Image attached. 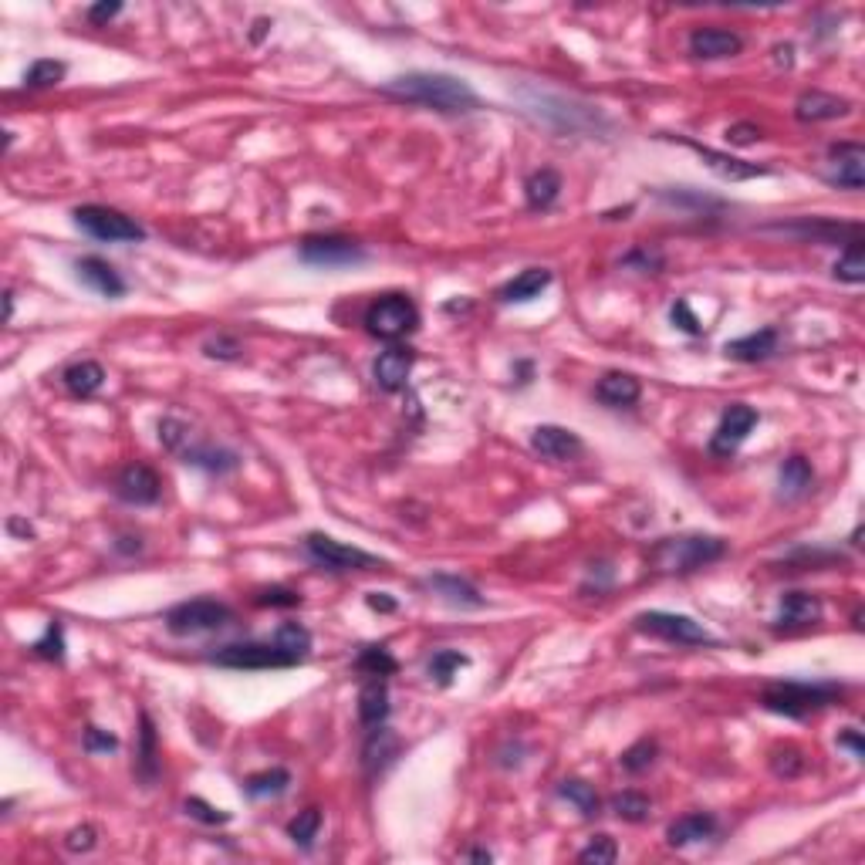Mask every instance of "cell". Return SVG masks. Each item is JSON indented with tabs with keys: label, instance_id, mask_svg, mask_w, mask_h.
<instances>
[{
	"label": "cell",
	"instance_id": "816d5d0a",
	"mask_svg": "<svg viewBox=\"0 0 865 865\" xmlns=\"http://www.w3.org/2000/svg\"><path fill=\"white\" fill-rule=\"evenodd\" d=\"M257 605H284V609H294V605H301V595L291 592V588H264V592H257Z\"/></svg>",
	"mask_w": 865,
	"mask_h": 865
},
{
	"label": "cell",
	"instance_id": "ffe728a7",
	"mask_svg": "<svg viewBox=\"0 0 865 865\" xmlns=\"http://www.w3.org/2000/svg\"><path fill=\"white\" fill-rule=\"evenodd\" d=\"M75 271H78V278H82L92 291L102 294V298H122V294H126V281H122V274L115 271L109 261H102V257H78Z\"/></svg>",
	"mask_w": 865,
	"mask_h": 865
},
{
	"label": "cell",
	"instance_id": "681fc988",
	"mask_svg": "<svg viewBox=\"0 0 865 865\" xmlns=\"http://www.w3.org/2000/svg\"><path fill=\"white\" fill-rule=\"evenodd\" d=\"M95 842H98V832L92 825H78V828H71V832L65 835V849L68 852H92Z\"/></svg>",
	"mask_w": 865,
	"mask_h": 865
},
{
	"label": "cell",
	"instance_id": "d6a6232c",
	"mask_svg": "<svg viewBox=\"0 0 865 865\" xmlns=\"http://www.w3.org/2000/svg\"><path fill=\"white\" fill-rule=\"evenodd\" d=\"M558 193H561V176L551 166L531 173L528 183H524V200H528L531 210H548L551 203L558 200Z\"/></svg>",
	"mask_w": 865,
	"mask_h": 865
},
{
	"label": "cell",
	"instance_id": "3957f363",
	"mask_svg": "<svg viewBox=\"0 0 865 865\" xmlns=\"http://www.w3.org/2000/svg\"><path fill=\"white\" fill-rule=\"evenodd\" d=\"M521 102H524V112H531L538 122H545V126L558 129V132H599V129H609V122L602 119L599 109H592V105H575L572 98L524 88Z\"/></svg>",
	"mask_w": 865,
	"mask_h": 865
},
{
	"label": "cell",
	"instance_id": "11a10c76",
	"mask_svg": "<svg viewBox=\"0 0 865 865\" xmlns=\"http://www.w3.org/2000/svg\"><path fill=\"white\" fill-rule=\"evenodd\" d=\"M838 747H845V751H852V757H855V761H862V757H865L862 730H855V727H845L842 734H838Z\"/></svg>",
	"mask_w": 865,
	"mask_h": 865
},
{
	"label": "cell",
	"instance_id": "4fadbf2b",
	"mask_svg": "<svg viewBox=\"0 0 865 865\" xmlns=\"http://www.w3.org/2000/svg\"><path fill=\"white\" fill-rule=\"evenodd\" d=\"M825 180L838 190H862L865 186V149L862 142H835L828 149Z\"/></svg>",
	"mask_w": 865,
	"mask_h": 865
},
{
	"label": "cell",
	"instance_id": "7c38bea8",
	"mask_svg": "<svg viewBox=\"0 0 865 865\" xmlns=\"http://www.w3.org/2000/svg\"><path fill=\"white\" fill-rule=\"evenodd\" d=\"M298 254H301V261L311 267H352L369 257L359 240H349V237H305Z\"/></svg>",
	"mask_w": 865,
	"mask_h": 865
},
{
	"label": "cell",
	"instance_id": "83f0119b",
	"mask_svg": "<svg viewBox=\"0 0 865 865\" xmlns=\"http://www.w3.org/2000/svg\"><path fill=\"white\" fill-rule=\"evenodd\" d=\"M548 284H551L548 267H528V271H521L514 281L504 284L501 301H507V305H528V301L541 298V291H545Z\"/></svg>",
	"mask_w": 865,
	"mask_h": 865
},
{
	"label": "cell",
	"instance_id": "44dd1931",
	"mask_svg": "<svg viewBox=\"0 0 865 865\" xmlns=\"http://www.w3.org/2000/svg\"><path fill=\"white\" fill-rule=\"evenodd\" d=\"M852 112V102L842 95H832V92H805L798 98L795 105V115L801 122H832V119H845Z\"/></svg>",
	"mask_w": 865,
	"mask_h": 865
},
{
	"label": "cell",
	"instance_id": "4316f807",
	"mask_svg": "<svg viewBox=\"0 0 865 865\" xmlns=\"http://www.w3.org/2000/svg\"><path fill=\"white\" fill-rule=\"evenodd\" d=\"M717 832V818L707 815V811H690V815L676 818V822L666 828V842L673 849H686V845H697L703 838H710Z\"/></svg>",
	"mask_w": 865,
	"mask_h": 865
},
{
	"label": "cell",
	"instance_id": "2e32d148",
	"mask_svg": "<svg viewBox=\"0 0 865 865\" xmlns=\"http://www.w3.org/2000/svg\"><path fill=\"white\" fill-rule=\"evenodd\" d=\"M416 365V352L409 345H389L386 352H379V359L372 362V379L382 392H399L406 386L409 372Z\"/></svg>",
	"mask_w": 865,
	"mask_h": 865
},
{
	"label": "cell",
	"instance_id": "52a82bcc",
	"mask_svg": "<svg viewBox=\"0 0 865 865\" xmlns=\"http://www.w3.org/2000/svg\"><path fill=\"white\" fill-rule=\"evenodd\" d=\"M75 224L92 240H102V244H136V240H146V227L126 217L122 210L102 207V203H85V207H78Z\"/></svg>",
	"mask_w": 865,
	"mask_h": 865
},
{
	"label": "cell",
	"instance_id": "9f6ffc18",
	"mask_svg": "<svg viewBox=\"0 0 865 865\" xmlns=\"http://www.w3.org/2000/svg\"><path fill=\"white\" fill-rule=\"evenodd\" d=\"M626 267H632V264H639L642 271H649V274H656L659 267H663V257H659L656 251H632L626 261H622Z\"/></svg>",
	"mask_w": 865,
	"mask_h": 865
},
{
	"label": "cell",
	"instance_id": "5bb4252c",
	"mask_svg": "<svg viewBox=\"0 0 865 865\" xmlns=\"http://www.w3.org/2000/svg\"><path fill=\"white\" fill-rule=\"evenodd\" d=\"M115 494H119V501H126V504L146 507V504L159 501V494H163V480H159L156 470L146 467V463H129V467L119 474V480H115Z\"/></svg>",
	"mask_w": 865,
	"mask_h": 865
},
{
	"label": "cell",
	"instance_id": "277c9868",
	"mask_svg": "<svg viewBox=\"0 0 865 865\" xmlns=\"http://www.w3.org/2000/svg\"><path fill=\"white\" fill-rule=\"evenodd\" d=\"M842 700V686L838 683H801V680H781L771 683L761 697V707L778 713V717H791L801 720L808 713L832 707V703Z\"/></svg>",
	"mask_w": 865,
	"mask_h": 865
},
{
	"label": "cell",
	"instance_id": "f1b7e54d",
	"mask_svg": "<svg viewBox=\"0 0 865 865\" xmlns=\"http://www.w3.org/2000/svg\"><path fill=\"white\" fill-rule=\"evenodd\" d=\"M399 751V740L392 730H386V724L369 730V740H365V751H362V764L369 774H379L389 768V761L396 757Z\"/></svg>",
	"mask_w": 865,
	"mask_h": 865
},
{
	"label": "cell",
	"instance_id": "cb8c5ba5",
	"mask_svg": "<svg viewBox=\"0 0 865 865\" xmlns=\"http://www.w3.org/2000/svg\"><path fill=\"white\" fill-rule=\"evenodd\" d=\"M423 585L440 595L443 602L457 605V609H484V595L460 575H430L423 578Z\"/></svg>",
	"mask_w": 865,
	"mask_h": 865
},
{
	"label": "cell",
	"instance_id": "f5cc1de1",
	"mask_svg": "<svg viewBox=\"0 0 865 865\" xmlns=\"http://www.w3.org/2000/svg\"><path fill=\"white\" fill-rule=\"evenodd\" d=\"M203 352H207L210 359H237L240 342H237V338H230V335H217V338H210V342L203 345Z\"/></svg>",
	"mask_w": 865,
	"mask_h": 865
},
{
	"label": "cell",
	"instance_id": "f6af8a7d",
	"mask_svg": "<svg viewBox=\"0 0 865 865\" xmlns=\"http://www.w3.org/2000/svg\"><path fill=\"white\" fill-rule=\"evenodd\" d=\"M771 771L778 774V778H798V774L805 771V757H801L798 747H791V744L774 747V754H771Z\"/></svg>",
	"mask_w": 865,
	"mask_h": 865
},
{
	"label": "cell",
	"instance_id": "74e56055",
	"mask_svg": "<svg viewBox=\"0 0 865 865\" xmlns=\"http://www.w3.org/2000/svg\"><path fill=\"white\" fill-rule=\"evenodd\" d=\"M318 832H321V811L318 808H305V811H298V818H291V825H288V838L294 845H298V849H311V845H315V838H318Z\"/></svg>",
	"mask_w": 865,
	"mask_h": 865
},
{
	"label": "cell",
	"instance_id": "ab89813d",
	"mask_svg": "<svg viewBox=\"0 0 865 865\" xmlns=\"http://www.w3.org/2000/svg\"><path fill=\"white\" fill-rule=\"evenodd\" d=\"M649 808H653V801H649L642 791H622V795L612 798V811L622 818V822H646L649 818Z\"/></svg>",
	"mask_w": 865,
	"mask_h": 865
},
{
	"label": "cell",
	"instance_id": "30bf717a",
	"mask_svg": "<svg viewBox=\"0 0 865 865\" xmlns=\"http://www.w3.org/2000/svg\"><path fill=\"white\" fill-rule=\"evenodd\" d=\"M636 629L646 632V636L676 642V646H717V636H710L707 629L700 626L697 619L680 612H639L636 615Z\"/></svg>",
	"mask_w": 865,
	"mask_h": 865
},
{
	"label": "cell",
	"instance_id": "9a60e30c",
	"mask_svg": "<svg viewBox=\"0 0 865 865\" xmlns=\"http://www.w3.org/2000/svg\"><path fill=\"white\" fill-rule=\"evenodd\" d=\"M531 447L541 453L545 460H555V463H572L585 453V443L582 436L565 430V426H534L531 433Z\"/></svg>",
	"mask_w": 865,
	"mask_h": 865
},
{
	"label": "cell",
	"instance_id": "836d02e7",
	"mask_svg": "<svg viewBox=\"0 0 865 865\" xmlns=\"http://www.w3.org/2000/svg\"><path fill=\"white\" fill-rule=\"evenodd\" d=\"M291 788V774L284 771V768H271V771H264V774H254V778H247L244 781V795L247 798H254V801H261V798H278V795H284V791Z\"/></svg>",
	"mask_w": 865,
	"mask_h": 865
},
{
	"label": "cell",
	"instance_id": "5b68a950",
	"mask_svg": "<svg viewBox=\"0 0 865 865\" xmlns=\"http://www.w3.org/2000/svg\"><path fill=\"white\" fill-rule=\"evenodd\" d=\"M210 663L227 666V670H291V666L305 663V659L294 656L291 649H284L278 639H267V642H230V646L210 653Z\"/></svg>",
	"mask_w": 865,
	"mask_h": 865
},
{
	"label": "cell",
	"instance_id": "6f0895ef",
	"mask_svg": "<svg viewBox=\"0 0 865 865\" xmlns=\"http://www.w3.org/2000/svg\"><path fill=\"white\" fill-rule=\"evenodd\" d=\"M754 136L761 139V129H757V126H730V129H727V139L737 142V146H747V142H754Z\"/></svg>",
	"mask_w": 865,
	"mask_h": 865
},
{
	"label": "cell",
	"instance_id": "bcb514c9",
	"mask_svg": "<svg viewBox=\"0 0 865 865\" xmlns=\"http://www.w3.org/2000/svg\"><path fill=\"white\" fill-rule=\"evenodd\" d=\"M183 808H186V815L196 818V822H203V825H227V822H230V811L213 808V805H207L203 798H186Z\"/></svg>",
	"mask_w": 865,
	"mask_h": 865
},
{
	"label": "cell",
	"instance_id": "9c48e42d",
	"mask_svg": "<svg viewBox=\"0 0 865 865\" xmlns=\"http://www.w3.org/2000/svg\"><path fill=\"white\" fill-rule=\"evenodd\" d=\"M234 612L230 605L217 602V599H193V602H180L166 612V629L173 636H200V632H217L230 626Z\"/></svg>",
	"mask_w": 865,
	"mask_h": 865
},
{
	"label": "cell",
	"instance_id": "ac0fdd59",
	"mask_svg": "<svg viewBox=\"0 0 865 865\" xmlns=\"http://www.w3.org/2000/svg\"><path fill=\"white\" fill-rule=\"evenodd\" d=\"M822 599L811 592H788L778 605V619H774V629H805L822 622Z\"/></svg>",
	"mask_w": 865,
	"mask_h": 865
},
{
	"label": "cell",
	"instance_id": "e575fe53",
	"mask_svg": "<svg viewBox=\"0 0 865 865\" xmlns=\"http://www.w3.org/2000/svg\"><path fill=\"white\" fill-rule=\"evenodd\" d=\"M558 795L565 801H572L585 818H595L602 811V801H599V795H595V788L582 778H565L558 784Z\"/></svg>",
	"mask_w": 865,
	"mask_h": 865
},
{
	"label": "cell",
	"instance_id": "484cf974",
	"mask_svg": "<svg viewBox=\"0 0 865 865\" xmlns=\"http://www.w3.org/2000/svg\"><path fill=\"white\" fill-rule=\"evenodd\" d=\"M389 717V686H386V676H369L365 686L359 690V720L362 727L376 730L386 724Z\"/></svg>",
	"mask_w": 865,
	"mask_h": 865
},
{
	"label": "cell",
	"instance_id": "e0dca14e",
	"mask_svg": "<svg viewBox=\"0 0 865 865\" xmlns=\"http://www.w3.org/2000/svg\"><path fill=\"white\" fill-rule=\"evenodd\" d=\"M686 149H693L703 163H707L713 173L720 176V180H730V183H740V180H754V176H768L771 166H757V163H744V159H734L727 153H717V149L710 146H700V142L693 139H680Z\"/></svg>",
	"mask_w": 865,
	"mask_h": 865
},
{
	"label": "cell",
	"instance_id": "7402d4cb",
	"mask_svg": "<svg viewBox=\"0 0 865 865\" xmlns=\"http://www.w3.org/2000/svg\"><path fill=\"white\" fill-rule=\"evenodd\" d=\"M778 328H761V332H751L744 338H734V342L724 345V355L734 362H764L778 352Z\"/></svg>",
	"mask_w": 865,
	"mask_h": 865
},
{
	"label": "cell",
	"instance_id": "db71d44e",
	"mask_svg": "<svg viewBox=\"0 0 865 865\" xmlns=\"http://www.w3.org/2000/svg\"><path fill=\"white\" fill-rule=\"evenodd\" d=\"M119 11H122V4L119 0H105V4H95V7H88V21L95 24V28H102V24H109L112 17H119Z\"/></svg>",
	"mask_w": 865,
	"mask_h": 865
},
{
	"label": "cell",
	"instance_id": "8992f818",
	"mask_svg": "<svg viewBox=\"0 0 865 865\" xmlns=\"http://www.w3.org/2000/svg\"><path fill=\"white\" fill-rule=\"evenodd\" d=\"M365 328L382 342H399L419 328V308L409 294H382L365 308Z\"/></svg>",
	"mask_w": 865,
	"mask_h": 865
},
{
	"label": "cell",
	"instance_id": "91938a15",
	"mask_svg": "<svg viewBox=\"0 0 865 865\" xmlns=\"http://www.w3.org/2000/svg\"><path fill=\"white\" fill-rule=\"evenodd\" d=\"M7 528H11L14 534H24V538H34V528H31V524H21V521H17V517H11V524H7Z\"/></svg>",
	"mask_w": 865,
	"mask_h": 865
},
{
	"label": "cell",
	"instance_id": "1f68e13d",
	"mask_svg": "<svg viewBox=\"0 0 865 865\" xmlns=\"http://www.w3.org/2000/svg\"><path fill=\"white\" fill-rule=\"evenodd\" d=\"M136 774L142 784H153L159 774V751H156V727L149 713L139 720V751H136Z\"/></svg>",
	"mask_w": 865,
	"mask_h": 865
},
{
	"label": "cell",
	"instance_id": "d4e9b609",
	"mask_svg": "<svg viewBox=\"0 0 865 865\" xmlns=\"http://www.w3.org/2000/svg\"><path fill=\"white\" fill-rule=\"evenodd\" d=\"M180 457H183V463L207 470V474H230V470L240 467V457L234 450L213 447V443H186V447L180 450Z\"/></svg>",
	"mask_w": 865,
	"mask_h": 865
},
{
	"label": "cell",
	"instance_id": "7dc6e473",
	"mask_svg": "<svg viewBox=\"0 0 865 865\" xmlns=\"http://www.w3.org/2000/svg\"><path fill=\"white\" fill-rule=\"evenodd\" d=\"M82 744H85L88 754H112V751H119V737L109 734V730H98V727H88V730H85Z\"/></svg>",
	"mask_w": 865,
	"mask_h": 865
},
{
	"label": "cell",
	"instance_id": "f907efd6",
	"mask_svg": "<svg viewBox=\"0 0 865 865\" xmlns=\"http://www.w3.org/2000/svg\"><path fill=\"white\" fill-rule=\"evenodd\" d=\"M670 318H673V325L680 328V332H686V335H700L703 332L697 315L690 311V301H676V305L670 308Z\"/></svg>",
	"mask_w": 865,
	"mask_h": 865
},
{
	"label": "cell",
	"instance_id": "7bdbcfd3",
	"mask_svg": "<svg viewBox=\"0 0 865 865\" xmlns=\"http://www.w3.org/2000/svg\"><path fill=\"white\" fill-rule=\"evenodd\" d=\"M31 653L41 659H51V663H61V659H65V629H61L58 619L48 622V629H44V636L31 646Z\"/></svg>",
	"mask_w": 865,
	"mask_h": 865
},
{
	"label": "cell",
	"instance_id": "ee69618b",
	"mask_svg": "<svg viewBox=\"0 0 865 865\" xmlns=\"http://www.w3.org/2000/svg\"><path fill=\"white\" fill-rule=\"evenodd\" d=\"M615 859H619V845H615L612 835H595L592 842L585 845L582 852H578V862L585 865H612Z\"/></svg>",
	"mask_w": 865,
	"mask_h": 865
},
{
	"label": "cell",
	"instance_id": "603a6c76",
	"mask_svg": "<svg viewBox=\"0 0 865 865\" xmlns=\"http://www.w3.org/2000/svg\"><path fill=\"white\" fill-rule=\"evenodd\" d=\"M595 396H599V403L609 406V409H626V406L639 403L642 386H639L636 376H629V372H605V376L599 379V386H595Z\"/></svg>",
	"mask_w": 865,
	"mask_h": 865
},
{
	"label": "cell",
	"instance_id": "7a4b0ae2",
	"mask_svg": "<svg viewBox=\"0 0 865 865\" xmlns=\"http://www.w3.org/2000/svg\"><path fill=\"white\" fill-rule=\"evenodd\" d=\"M727 555V541L713 538V534H676V538H663L649 551L656 572L663 575H690L700 568L713 565Z\"/></svg>",
	"mask_w": 865,
	"mask_h": 865
},
{
	"label": "cell",
	"instance_id": "c3c4849f",
	"mask_svg": "<svg viewBox=\"0 0 865 865\" xmlns=\"http://www.w3.org/2000/svg\"><path fill=\"white\" fill-rule=\"evenodd\" d=\"M159 440H163V447L180 453L186 447V440H190V433H186V426L180 419H163V423H159Z\"/></svg>",
	"mask_w": 865,
	"mask_h": 865
},
{
	"label": "cell",
	"instance_id": "4dcf8cb0",
	"mask_svg": "<svg viewBox=\"0 0 865 865\" xmlns=\"http://www.w3.org/2000/svg\"><path fill=\"white\" fill-rule=\"evenodd\" d=\"M61 382H65V389L75 399H88V396H95V392L105 386V369L98 362H75V365H68V369H65Z\"/></svg>",
	"mask_w": 865,
	"mask_h": 865
},
{
	"label": "cell",
	"instance_id": "94428289",
	"mask_svg": "<svg viewBox=\"0 0 865 865\" xmlns=\"http://www.w3.org/2000/svg\"><path fill=\"white\" fill-rule=\"evenodd\" d=\"M4 321H11L14 318V291H4Z\"/></svg>",
	"mask_w": 865,
	"mask_h": 865
},
{
	"label": "cell",
	"instance_id": "f35d334b",
	"mask_svg": "<svg viewBox=\"0 0 865 865\" xmlns=\"http://www.w3.org/2000/svg\"><path fill=\"white\" fill-rule=\"evenodd\" d=\"M355 670L365 673V676H392L399 670V663L392 659L386 646H365L359 659H355Z\"/></svg>",
	"mask_w": 865,
	"mask_h": 865
},
{
	"label": "cell",
	"instance_id": "6125c7cd",
	"mask_svg": "<svg viewBox=\"0 0 865 865\" xmlns=\"http://www.w3.org/2000/svg\"><path fill=\"white\" fill-rule=\"evenodd\" d=\"M470 859H474V862H490V852H484V849H474V852H470Z\"/></svg>",
	"mask_w": 865,
	"mask_h": 865
},
{
	"label": "cell",
	"instance_id": "d6986e66",
	"mask_svg": "<svg viewBox=\"0 0 865 865\" xmlns=\"http://www.w3.org/2000/svg\"><path fill=\"white\" fill-rule=\"evenodd\" d=\"M740 48H744V38L727 28H697L690 34V55H697L703 61L734 58L740 55Z\"/></svg>",
	"mask_w": 865,
	"mask_h": 865
},
{
	"label": "cell",
	"instance_id": "b9f144b4",
	"mask_svg": "<svg viewBox=\"0 0 865 865\" xmlns=\"http://www.w3.org/2000/svg\"><path fill=\"white\" fill-rule=\"evenodd\" d=\"M65 65H61V61H55V58H41V61H34V65L24 71V85L28 88H51V85H58L61 78H65Z\"/></svg>",
	"mask_w": 865,
	"mask_h": 865
},
{
	"label": "cell",
	"instance_id": "60d3db41",
	"mask_svg": "<svg viewBox=\"0 0 865 865\" xmlns=\"http://www.w3.org/2000/svg\"><path fill=\"white\" fill-rule=\"evenodd\" d=\"M656 751H659L656 740H649V737L636 740V744H632L629 751L619 757L622 771H629V774H642V771H649V768H653V761H656Z\"/></svg>",
	"mask_w": 865,
	"mask_h": 865
},
{
	"label": "cell",
	"instance_id": "8fae6325",
	"mask_svg": "<svg viewBox=\"0 0 865 865\" xmlns=\"http://www.w3.org/2000/svg\"><path fill=\"white\" fill-rule=\"evenodd\" d=\"M761 423V413L754 406L744 403H730L720 416L717 430L710 436V453L713 457H734V453L744 447L747 436L754 433V426Z\"/></svg>",
	"mask_w": 865,
	"mask_h": 865
},
{
	"label": "cell",
	"instance_id": "f546056e",
	"mask_svg": "<svg viewBox=\"0 0 865 865\" xmlns=\"http://www.w3.org/2000/svg\"><path fill=\"white\" fill-rule=\"evenodd\" d=\"M811 484H815V470H811V463L805 457H788L781 463L778 487H781L784 501H798V497H805Z\"/></svg>",
	"mask_w": 865,
	"mask_h": 865
},
{
	"label": "cell",
	"instance_id": "d590c367",
	"mask_svg": "<svg viewBox=\"0 0 865 865\" xmlns=\"http://www.w3.org/2000/svg\"><path fill=\"white\" fill-rule=\"evenodd\" d=\"M835 278L845 284L865 281V240L862 237H852L849 244H845V254L838 257V264H835Z\"/></svg>",
	"mask_w": 865,
	"mask_h": 865
},
{
	"label": "cell",
	"instance_id": "6da1fadb",
	"mask_svg": "<svg viewBox=\"0 0 865 865\" xmlns=\"http://www.w3.org/2000/svg\"><path fill=\"white\" fill-rule=\"evenodd\" d=\"M382 92L443 115H467L484 109L474 88L457 75H447V71H409V75H399L382 85Z\"/></svg>",
	"mask_w": 865,
	"mask_h": 865
},
{
	"label": "cell",
	"instance_id": "8d00e7d4",
	"mask_svg": "<svg viewBox=\"0 0 865 865\" xmlns=\"http://www.w3.org/2000/svg\"><path fill=\"white\" fill-rule=\"evenodd\" d=\"M467 663H470V659L463 653H457V649H440V653H433V659L426 663V673H430V680L436 686H450L453 676H457Z\"/></svg>",
	"mask_w": 865,
	"mask_h": 865
},
{
	"label": "cell",
	"instance_id": "ba28073f",
	"mask_svg": "<svg viewBox=\"0 0 865 865\" xmlns=\"http://www.w3.org/2000/svg\"><path fill=\"white\" fill-rule=\"evenodd\" d=\"M305 551L308 558L315 561L318 568H325V572H372V568H382V558L369 555V551L362 548H352V545H342V541L328 538V534L321 531H311L305 538Z\"/></svg>",
	"mask_w": 865,
	"mask_h": 865
},
{
	"label": "cell",
	"instance_id": "680465c9",
	"mask_svg": "<svg viewBox=\"0 0 865 865\" xmlns=\"http://www.w3.org/2000/svg\"><path fill=\"white\" fill-rule=\"evenodd\" d=\"M369 609H376V612H396V599H389L386 592H369Z\"/></svg>",
	"mask_w": 865,
	"mask_h": 865
}]
</instances>
